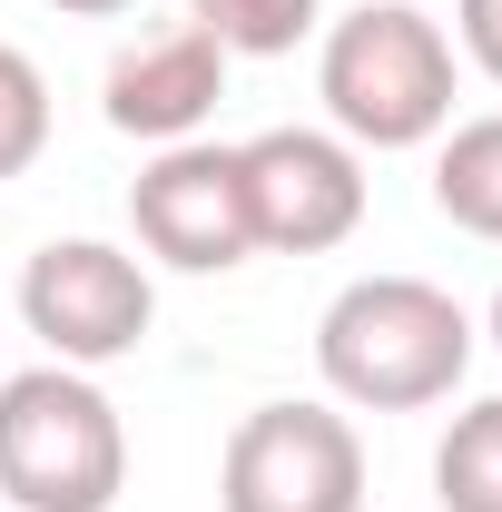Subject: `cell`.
<instances>
[{
  "label": "cell",
  "instance_id": "obj_12",
  "mask_svg": "<svg viewBox=\"0 0 502 512\" xmlns=\"http://www.w3.org/2000/svg\"><path fill=\"white\" fill-rule=\"evenodd\" d=\"M40 148H50V79L30 50L0 40V178H20Z\"/></svg>",
  "mask_w": 502,
  "mask_h": 512
},
{
  "label": "cell",
  "instance_id": "obj_6",
  "mask_svg": "<svg viewBox=\"0 0 502 512\" xmlns=\"http://www.w3.org/2000/svg\"><path fill=\"white\" fill-rule=\"evenodd\" d=\"M128 227H138V247L158 256V266H178V276H227V266H247L256 256V217H247V168H237V148H217V138L158 148V158L138 168V188H128Z\"/></svg>",
  "mask_w": 502,
  "mask_h": 512
},
{
  "label": "cell",
  "instance_id": "obj_13",
  "mask_svg": "<svg viewBox=\"0 0 502 512\" xmlns=\"http://www.w3.org/2000/svg\"><path fill=\"white\" fill-rule=\"evenodd\" d=\"M453 40H463V60L502 89V0H453Z\"/></svg>",
  "mask_w": 502,
  "mask_h": 512
},
{
  "label": "cell",
  "instance_id": "obj_7",
  "mask_svg": "<svg viewBox=\"0 0 502 512\" xmlns=\"http://www.w3.org/2000/svg\"><path fill=\"white\" fill-rule=\"evenodd\" d=\"M247 168V217L256 247L276 256H325L365 227V158L335 138V128H266L237 148Z\"/></svg>",
  "mask_w": 502,
  "mask_h": 512
},
{
  "label": "cell",
  "instance_id": "obj_5",
  "mask_svg": "<svg viewBox=\"0 0 502 512\" xmlns=\"http://www.w3.org/2000/svg\"><path fill=\"white\" fill-rule=\"evenodd\" d=\"M217 512H365V434L335 404H256L227 434Z\"/></svg>",
  "mask_w": 502,
  "mask_h": 512
},
{
  "label": "cell",
  "instance_id": "obj_15",
  "mask_svg": "<svg viewBox=\"0 0 502 512\" xmlns=\"http://www.w3.org/2000/svg\"><path fill=\"white\" fill-rule=\"evenodd\" d=\"M493 345H502V286H493Z\"/></svg>",
  "mask_w": 502,
  "mask_h": 512
},
{
  "label": "cell",
  "instance_id": "obj_11",
  "mask_svg": "<svg viewBox=\"0 0 502 512\" xmlns=\"http://www.w3.org/2000/svg\"><path fill=\"white\" fill-rule=\"evenodd\" d=\"M188 20L227 50V60H286V50L315 40L325 0H188Z\"/></svg>",
  "mask_w": 502,
  "mask_h": 512
},
{
  "label": "cell",
  "instance_id": "obj_14",
  "mask_svg": "<svg viewBox=\"0 0 502 512\" xmlns=\"http://www.w3.org/2000/svg\"><path fill=\"white\" fill-rule=\"evenodd\" d=\"M50 10H69V20H119V10H138V0H50Z\"/></svg>",
  "mask_w": 502,
  "mask_h": 512
},
{
  "label": "cell",
  "instance_id": "obj_9",
  "mask_svg": "<svg viewBox=\"0 0 502 512\" xmlns=\"http://www.w3.org/2000/svg\"><path fill=\"white\" fill-rule=\"evenodd\" d=\"M434 207L463 227V237L502 247V109H493V119L443 128V148H434Z\"/></svg>",
  "mask_w": 502,
  "mask_h": 512
},
{
  "label": "cell",
  "instance_id": "obj_3",
  "mask_svg": "<svg viewBox=\"0 0 502 512\" xmlns=\"http://www.w3.org/2000/svg\"><path fill=\"white\" fill-rule=\"evenodd\" d=\"M128 483V424L79 365L0 375V493L20 512H109Z\"/></svg>",
  "mask_w": 502,
  "mask_h": 512
},
{
  "label": "cell",
  "instance_id": "obj_1",
  "mask_svg": "<svg viewBox=\"0 0 502 512\" xmlns=\"http://www.w3.org/2000/svg\"><path fill=\"white\" fill-rule=\"evenodd\" d=\"M473 365V316L434 276H355L315 316V375L335 404L365 414H424Z\"/></svg>",
  "mask_w": 502,
  "mask_h": 512
},
{
  "label": "cell",
  "instance_id": "obj_4",
  "mask_svg": "<svg viewBox=\"0 0 502 512\" xmlns=\"http://www.w3.org/2000/svg\"><path fill=\"white\" fill-rule=\"evenodd\" d=\"M20 325L50 345V365H119L148 345L158 325V286L148 266L109 237H50V247L20 266Z\"/></svg>",
  "mask_w": 502,
  "mask_h": 512
},
{
  "label": "cell",
  "instance_id": "obj_10",
  "mask_svg": "<svg viewBox=\"0 0 502 512\" xmlns=\"http://www.w3.org/2000/svg\"><path fill=\"white\" fill-rule=\"evenodd\" d=\"M434 503L443 512H502V394L463 404L434 444Z\"/></svg>",
  "mask_w": 502,
  "mask_h": 512
},
{
  "label": "cell",
  "instance_id": "obj_2",
  "mask_svg": "<svg viewBox=\"0 0 502 512\" xmlns=\"http://www.w3.org/2000/svg\"><path fill=\"white\" fill-rule=\"evenodd\" d=\"M453 40L414 0H365L325 30L315 50V99L345 148H424L453 128Z\"/></svg>",
  "mask_w": 502,
  "mask_h": 512
},
{
  "label": "cell",
  "instance_id": "obj_8",
  "mask_svg": "<svg viewBox=\"0 0 502 512\" xmlns=\"http://www.w3.org/2000/svg\"><path fill=\"white\" fill-rule=\"evenodd\" d=\"M217 99H227V50L197 20H168V30L128 40L119 60H109V89H99L109 128L119 138H148V148L197 138V128L217 119Z\"/></svg>",
  "mask_w": 502,
  "mask_h": 512
}]
</instances>
